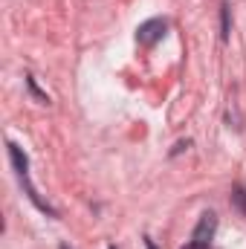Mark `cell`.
<instances>
[{
  "mask_svg": "<svg viewBox=\"0 0 246 249\" xmlns=\"http://www.w3.org/2000/svg\"><path fill=\"white\" fill-rule=\"evenodd\" d=\"M165 29H168V20L154 18V20H148V23H142V26H139L136 41H139V44H145V47H151V44H157V41L165 35Z\"/></svg>",
  "mask_w": 246,
  "mask_h": 249,
  "instance_id": "obj_1",
  "label": "cell"
},
{
  "mask_svg": "<svg viewBox=\"0 0 246 249\" xmlns=\"http://www.w3.org/2000/svg\"><path fill=\"white\" fill-rule=\"evenodd\" d=\"M214 229H217V214H214V212H203V217H200V223H197V229H194L191 241H194V244L209 247V241L214 238Z\"/></svg>",
  "mask_w": 246,
  "mask_h": 249,
  "instance_id": "obj_2",
  "label": "cell"
},
{
  "mask_svg": "<svg viewBox=\"0 0 246 249\" xmlns=\"http://www.w3.org/2000/svg\"><path fill=\"white\" fill-rule=\"evenodd\" d=\"M232 203H235V209L246 217V188L244 186H238L235 191H232Z\"/></svg>",
  "mask_w": 246,
  "mask_h": 249,
  "instance_id": "obj_3",
  "label": "cell"
},
{
  "mask_svg": "<svg viewBox=\"0 0 246 249\" xmlns=\"http://www.w3.org/2000/svg\"><path fill=\"white\" fill-rule=\"evenodd\" d=\"M183 249H209V247H203V244H194V241H191V244H188V247H183Z\"/></svg>",
  "mask_w": 246,
  "mask_h": 249,
  "instance_id": "obj_4",
  "label": "cell"
},
{
  "mask_svg": "<svg viewBox=\"0 0 246 249\" xmlns=\"http://www.w3.org/2000/svg\"><path fill=\"white\" fill-rule=\"evenodd\" d=\"M148 249H157V247H154V244H151V241H148Z\"/></svg>",
  "mask_w": 246,
  "mask_h": 249,
  "instance_id": "obj_5",
  "label": "cell"
}]
</instances>
